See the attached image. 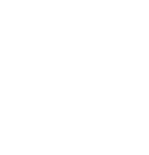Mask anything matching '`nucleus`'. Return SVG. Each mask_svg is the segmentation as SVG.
<instances>
[]
</instances>
